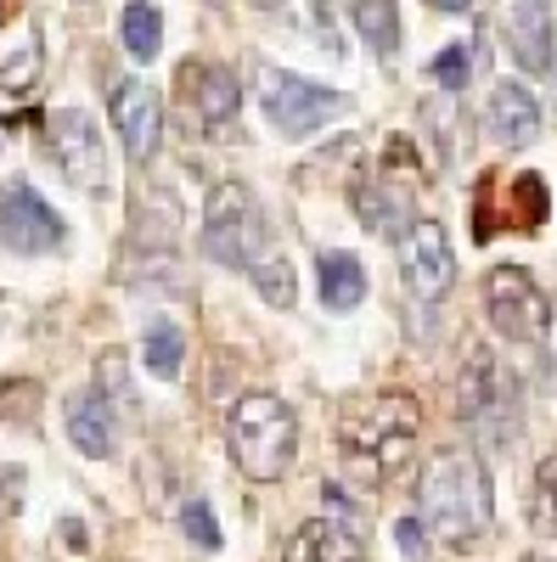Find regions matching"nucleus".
Masks as SVG:
<instances>
[{
	"label": "nucleus",
	"mask_w": 557,
	"mask_h": 562,
	"mask_svg": "<svg viewBox=\"0 0 557 562\" xmlns=\"http://www.w3.org/2000/svg\"><path fill=\"white\" fill-rule=\"evenodd\" d=\"M416 439H423V405H416L411 394H366V400L344 405V416H338L344 467L366 490L389 484L411 461Z\"/></svg>",
	"instance_id": "nucleus-1"
},
{
	"label": "nucleus",
	"mask_w": 557,
	"mask_h": 562,
	"mask_svg": "<svg viewBox=\"0 0 557 562\" xmlns=\"http://www.w3.org/2000/svg\"><path fill=\"white\" fill-rule=\"evenodd\" d=\"M416 524L434 540H474L490 529V473L474 450H439L416 479Z\"/></svg>",
	"instance_id": "nucleus-2"
},
{
	"label": "nucleus",
	"mask_w": 557,
	"mask_h": 562,
	"mask_svg": "<svg viewBox=\"0 0 557 562\" xmlns=\"http://www.w3.org/2000/svg\"><path fill=\"white\" fill-rule=\"evenodd\" d=\"M225 450L237 461V473L254 484L288 479V467L299 456V416L288 400L276 394H243L225 416Z\"/></svg>",
	"instance_id": "nucleus-3"
},
{
	"label": "nucleus",
	"mask_w": 557,
	"mask_h": 562,
	"mask_svg": "<svg viewBox=\"0 0 557 562\" xmlns=\"http://www.w3.org/2000/svg\"><path fill=\"white\" fill-rule=\"evenodd\" d=\"M203 254L225 270H259L270 259V225H265V209L248 186L225 180L209 192V209H203Z\"/></svg>",
	"instance_id": "nucleus-4"
},
{
	"label": "nucleus",
	"mask_w": 557,
	"mask_h": 562,
	"mask_svg": "<svg viewBox=\"0 0 557 562\" xmlns=\"http://www.w3.org/2000/svg\"><path fill=\"white\" fill-rule=\"evenodd\" d=\"M259 108H265V119L282 130V135H315L327 119H338L344 113V97L338 90H327V85H315V79H304V74H288V68H265L259 74Z\"/></svg>",
	"instance_id": "nucleus-5"
},
{
	"label": "nucleus",
	"mask_w": 557,
	"mask_h": 562,
	"mask_svg": "<svg viewBox=\"0 0 557 562\" xmlns=\"http://www.w3.org/2000/svg\"><path fill=\"white\" fill-rule=\"evenodd\" d=\"M484 310L490 326L513 344H541L546 326H552V299L541 293V281L519 265H495L484 276Z\"/></svg>",
	"instance_id": "nucleus-6"
},
{
	"label": "nucleus",
	"mask_w": 557,
	"mask_h": 562,
	"mask_svg": "<svg viewBox=\"0 0 557 562\" xmlns=\"http://www.w3.org/2000/svg\"><path fill=\"white\" fill-rule=\"evenodd\" d=\"M45 140H52L57 169L79 186V192H90V198L108 192V147H102V130L90 113H79V108L52 113L45 119Z\"/></svg>",
	"instance_id": "nucleus-7"
},
{
	"label": "nucleus",
	"mask_w": 557,
	"mask_h": 562,
	"mask_svg": "<svg viewBox=\"0 0 557 562\" xmlns=\"http://www.w3.org/2000/svg\"><path fill=\"white\" fill-rule=\"evenodd\" d=\"M0 243L12 254H57L68 243V225L29 180H7L0 186Z\"/></svg>",
	"instance_id": "nucleus-8"
},
{
	"label": "nucleus",
	"mask_w": 557,
	"mask_h": 562,
	"mask_svg": "<svg viewBox=\"0 0 557 562\" xmlns=\"http://www.w3.org/2000/svg\"><path fill=\"white\" fill-rule=\"evenodd\" d=\"M400 276L416 299H445L456 288V254L439 220H416L405 237H400Z\"/></svg>",
	"instance_id": "nucleus-9"
},
{
	"label": "nucleus",
	"mask_w": 557,
	"mask_h": 562,
	"mask_svg": "<svg viewBox=\"0 0 557 562\" xmlns=\"http://www.w3.org/2000/svg\"><path fill=\"white\" fill-rule=\"evenodd\" d=\"M113 124H119V140L130 164H147L158 153V135H164V108H158V90L142 85V79H124L113 90Z\"/></svg>",
	"instance_id": "nucleus-10"
},
{
	"label": "nucleus",
	"mask_w": 557,
	"mask_h": 562,
	"mask_svg": "<svg viewBox=\"0 0 557 562\" xmlns=\"http://www.w3.org/2000/svg\"><path fill=\"white\" fill-rule=\"evenodd\" d=\"M355 214L366 231H378V237L400 243L405 231L416 225V198L405 180H389V175H366L355 180Z\"/></svg>",
	"instance_id": "nucleus-11"
},
{
	"label": "nucleus",
	"mask_w": 557,
	"mask_h": 562,
	"mask_svg": "<svg viewBox=\"0 0 557 562\" xmlns=\"http://www.w3.org/2000/svg\"><path fill=\"white\" fill-rule=\"evenodd\" d=\"M456 411L468 428H495V422L506 416V383H501V366L490 349H474L468 366H461V383H456Z\"/></svg>",
	"instance_id": "nucleus-12"
},
{
	"label": "nucleus",
	"mask_w": 557,
	"mask_h": 562,
	"mask_svg": "<svg viewBox=\"0 0 557 562\" xmlns=\"http://www.w3.org/2000/svg\"><path fill=\"white\" fill-rule=\"evenodd\" d=\"M68 439L79 456L90 461H108L119 450V411L97 394V389H79L68 394Z\"/></svg>",
	"instance_id": "nucleus-13"
},
{
	"label": "nucleus",
	"mask_w": 557,
	"mask_h": 562,
	"mask_svg": "<svg viewBox=\"0 0 557 562\" xmlns=\"http://www.w3.org/2000/svg\"><path fill=\"white\" fill-rule=\"evenodd\" d=\"M484 130H490L495 140H506V147H530V140L541 135V102H535V90L501 79V85L490 90Z\"/></svg>",
	"instance_id": "nucleus-14"
},
{
	"label": "nucleus",
	"mask_w": 557,
	"mask_h": 562,
	"mask_svg": "<svg viewBox=\"0 0 557 562\" xmlns=\"http://www.w3.org/2000/svg\"><path fill=\"white\" fill-rule=\"evenodd\" d=\"M180 85L192 90V113H198L209 130L231 124V113L243 108V85H237V74L220 68V63H192V68L180 74Z\"/></svg>",
	"instance_id": "nucleus-15"
},
{
	"label": "nucleus",
	"mask_w": 557,
	"mask_h": 562,
	"mask_svg": "<svg viewBox=\"0 0 557 562\" xmlns=\"http://www.w3.org/2000/svg\"><path fill=\"white\" fill-rule=\"evenodd\" d=\"M506 45H513L524 74L552 68V12H546V0H513V7H506Z\"/></svg>",
	"instance_id": "nucleus-16"
},
{
	"label": "nucleus",
	"mask_w": 557,
	"mask_h": 562,
	"mask_svg": "<svg viewBox=\"0 0 557 562\" xmlns=\"http://www.w3.org/2000/svg\"><path fill=\"white\" fill-rule=\"evenodd\" d=\"M282 562H366V546L355 540V529L333 524V518H310L293 540Z\"/></svg>",
	"instance_id": "nucleus-17"
},
{
	"label": "nucleus",
	"mask_w": 557,
	"mask_h": 562,
	"mask_svg": "<svg viewBox=\"0 0 557 562\" xmlns=\"http://www.w3.org/2000/svg\"><path fill=\"white\" fill-rule=\"evenodd\" d=\"M315 270H321V304H327L333 315H344V310H355L366 299V270H360L355 254L333 248V254L315 259Z\"/></svg>",
	"instance_id": "nucleus-18"
},
{
	"label": "nucleus",
	"mask_w": 557,
	"mask_h": 562,
	"mask_svg": "<svg viewBox=\"0 0 557 562\" xmlns=\"http://www.w3.org/2000/svg\"><path fill=\"white\" fill-rule=\"evenodd\" d=\"M119 40H124V52L135 63H153L158 57V45H164V18L153 0H130L124 18H119Z\"/></svg>",
	"instance_id": "nucleus-19"
},
{
	"label": "nucleus",
	"mask_w": 557,
	"mask_h": 562,
	"mask_svg": "<svg viewBox=\"0 0 557 562\" xmlns=\"http://www.w3.org/2000/svg\"><path fill=\"white\" fill-rule=\"evenodd\" d=\"M142 360H147L153 378L175 383V378H180V366H186V333H180L175 321H153V326H147V338H142Z\"/></svg>",
	"instance_id": "nucleus-20"
},
{
	"label": "nucleus",
	"mask_w": 557,
	"mask_h": 562,
	"mask_svg": "<svg viewBox=\"0 0 557 562\" xmlns=\"http://www.w3.org/2000/svg\"><path fill=\"white\" fill-rule=\"evenodd\" d=\"M355 29H360V40L378 57L400 52V12H394V0H355Z\"/></svg>",
	"instance_id": "nucleus-21"
},
{
	"label": "nucleus",
	"mask_w": 557,
	"mask_h": 562,
	"mask_svg": "<svg viewBox=\"0 0 557 562\" xmlns=\"http://www.w3.org/2000/svg\"><path fill=\"white\" fill-rule=\"evenodd\" d=\"M530 524H535V535H552V540H557V456H546V461H541V473H535Z\"/></svg>",
	"instance_id": "nucleus-22"
},
{
	"label": "nucleus",
	"mask_w": 557,
	"mask_h": 562,
	"mask_svg": "<svg viewBox=\"0 0 557 562\" xmlns=\"http://www.w3.org/2000/svg\"><path fill=\"white\" fill-rule=\"evenodd\" d=\"M248 276H254V288H259L265 304H276V310H288V304H293V265H288V259H276V254H270V259H265L259 270H248Z\"/></svg>",
	"instance_id": "nucleus-23"
},
{
	"label": "nucleus",
	"mask_w": 557,
	"mask_h": 562,
	"mask_svg": "<svg viewBox=\"0 0 557 562\" xmlns=\"http://www.w3.org/2000/svg\"><path fill=\"white\" fill-rule=\"evenodd\" d=\"M180 535L192 540L198 551H220V524H214L209 501H186V506H180Z\"/></svg>",
	"instance_id": "nucleus-24"
},
{
	"label": "nucleus",
	"mask_w": 557,
	"mask_h": 562,
	"mask_svg": "<svg viewBox=\"0 0 557 562\" xmlns=\"http://www.w3.org/2000/svg\"><path fill=\"white\" fill-rule=\"evenodd\" d=\"M428 74L445 85V90H468V74H474V52L468 45H445V52L428 63Z\"/></svg>",
	"instance_id": "nucleus-25"
},
{
	"label": "nucleus",
	"mask_w": 557,
	"mask_h": 562,
	"mask_svg": "<svg viewBox=\"0 0 557 562\" xmlns=\"http://www.w3.org/2000/svg\"><path fill=\"white\" fill-rule=\"evenodd\" d=\"M394 540L405 546V557H428V546H434V535L416 524V518H400V524H394Z\"/></svg>",
	"instance_id": "nucleus-26"
},
{
	"label": "nucleus",
	"mask_w": 557,
	"mask_h": 562,
	"mask_svg": "<svg viewBox=\"0 0 557 562\" xmlns=\"http://www.w3.org/2000/svg\"><path fill=\"white\" fill-rule=\"evenodd\" d=\"M57 540H68V546H74V557H85V551H90V535H85V524H79V518L57 524Z\"/></svg>",
	"instance_id": "nucleus-27"
},
{
	"label": "nucleus",
	"mask_w": 557,
	"mask_h": 562,
	"mask_svg": "<svg viewBox=\"0 0 557 562\" xmlns=\"http://www.w3.org/2000/svg\"><path fill=\"white\" fill-rule=\"evenodd\" d=\"M428 7H434V12H468L474 0H428Z\"/></svg>",
	"instance_id": "nucleus-28"
},
{
	"label": "nucleus",
	"mask_w": 557,
	"mask_h": 562,
	"mask_svg": "<svg viewBox=\"0 0 557 562\" xmlns=\"http://www.w3.org/2000/svg\"><path fill=\"white\" fill-rule=\"evenodd\" d=\"M519 562H557V551H524Z\"/></svg>",
	"instance_id": "nucleus-29"
},
{
	"label": "nucleus",
	"mask_w": 557,
	"mask_h": 562,
	"mask_svg": "<svg viewBox=\"0 0 557 562\" xmlns=\"http://www.w3.org/2000/svg\"><path fill=\"white\" fill-rule=\"evenodd\" d=\"M259 7H276V0H259Z\"/></svg>",
	"instance_id": "nucleus-30"
},
{
	"label": "nucleus",
	"mask_w": 557,
	"mask_h": 562,
	"mask_svg": "<svg viewBox=\"0 0 557 562\" xmlns=\"http://www.w3.org/2000/svg\"><path fill=\"white\" fill-rule=\"evenodd\" d=\"M0 18H7V7H0Z\"/></svg>",
	"instance_id": "nucleus-31"
}]
</instances>
